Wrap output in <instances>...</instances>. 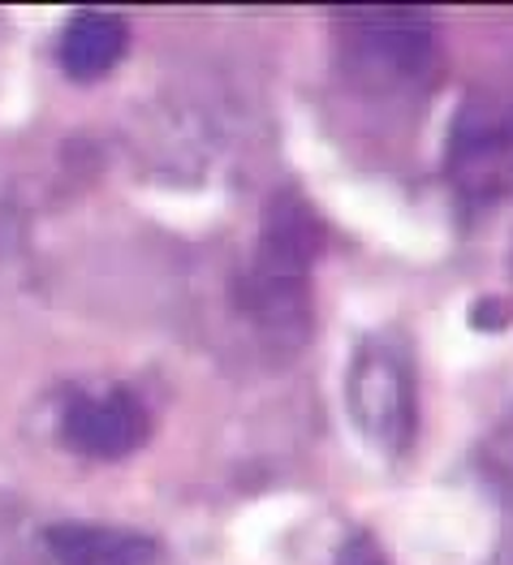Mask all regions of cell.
Segmentation results:
<instances>
[{
    "label": "cell",
    "mask_w": 513,
    "mask_h": 565,
    "mask_svg": "<svg viewBox=\"0 0 513 565\" xmlns=\"http://www.w3.org/2000/svg\"><path fill=\"white\" fill-rule=\"evenodd\" d=\"M354 415L380 445H406L410 440V427H415L410 376L380 345H367L359 367H354Z\"/></svg>",
    "instance_id": "2"
},
{
    "label": "cell",
    "mask_w": 513,
    "mask_h": 565,
    "mask_svg": "<svg viewBox=\"0 0 513 565\" xmlns=\"http://www.w3.org/2000/svg\"><path fill=\"white\" fill-rule=\"evenodd\" d=\"M336 565H388V562H384V553L375 548L372 540H363V535H359V540H350V544L341 548Z\"/></svg>",
    "instance_id": "6"
},
{
    "label": "cell",
    "mask_w": 513,
    "mask_h": 565,
    "mask_svg": "<svg viewBox=\"0 0 513 565\" xmlns=\"http://www.w3.org/2000/svg\"><path fill=\"white\" fill-rule=\"evenodd\" d=\"M47 553L56 557V565H139L147 557V540L83 522H61L47 531Z\"/></svg>",
    "instance_id": "5"
},
{
    "label": "cell",
    "mask_w": 513,
    "mask_h": 565,
    "mask_svg": "<svg viewBox=\"0 0 513 565\" xmlns=\"http://www.w3.org/2000/svg\"><path fill=\"white\" fill-rule=\"evenodd\" d=\"M126 52V22L113 13H78L61 35V65L70 78H99Z\"/></svg>",
    "instance_id": "4"
},
{
    "label": "cell",
    "mask_w": 513,
    "mask_h": 565,
    "mask_svg": "<svg viewBox=\"0 0 513 565\" xmlns=\"http://www.w3.org/2000/svg\"><path fill=\"white\" fill-rule=\"evenodd\" d=\"M147 436V415L130 393L78 397L65 411V440L92 458H126Z\"/></svg>",
    "instance_id": "3"
},
{
    "label": "cell",
    "mask_w": 513,
    "mask_h": 565,
    "mask_svg": "<svg viewBox=\"0 0 513 565\" xmlns=\"http://www.w3.org/2000/svg\"><path fill=\"white\" fill-rule=\"evenodd\" d=\"M320 250V225L316 216L293 199L277 194L268 207L264 225V246H259V285L264 302H298L302 298V277Z\"/></svg>",
    "instance_id": "1"
}]
</instances>
